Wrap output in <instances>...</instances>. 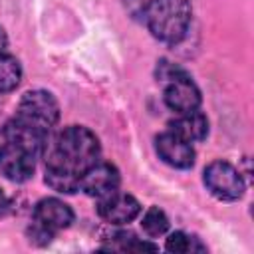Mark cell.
Segmentation results:
<instances>
[{"label": "cell", "mask_w": 254, "mask_h": 254, "mask_svg": "<svg viewBox=\"0 0 254 254\" xmlns=\"http://www.w3.org/2000/svg\"><path fill=\"white\" fill-rule=\"evenodd\" d=\"M48 137H50V131L30 123V121H26V119H22L18 115L12 121H8L6 127H4V139L14 143L16 147L28 151L36 159L46 153Z\"/></svg>", "instance_id": "cell-5"}, {"label": "cell", "mask_w": 254, "mask_h": 254, "mask_svg": "<svg viewBox=\"0 0 254 254\" xmlns=\"http://www.w3.org/2000/svg\"><path fill=\"white\" fill-rule=\"evenodd\" d=\"M141 226H143V230H145L149 236H161V234H165L167 228H169V218H167V214H165L159 206H151V208L143 214Z\"/></svg>", "instance_id": "cell-15"}, {"label": "cell", "mask_w": 254, "mask_h": 254, "mask_svg": "<svg viewBox=\"0 0 254 254\" xmlns=\"http://www.w3.org/2000/svg\"><path fill=\"white\" fill-rule=\"evenodd\" d=\"M163 97H165L167 107L171 111H175L177 115L196 111L200 105V91L189 73H183V75L167 81Z\"/></svg>", "instance_id": "cell-7"}, {"label": "cell", "mask_w": 254, "mask_h": 254, "mask_svg": "<svg viewBox=\"0 0 254 254\" xmlns=\"http://www.w3.org/2000/svg\"><path fill=\"white\" fill-rule=\"evenodd\" d=\"M119 171L105 161H97L93 167H89L81 181H79V190H83L89 196H103L115 189H119Z\"/></svg>", "instance_id": "cell-10"}, {"label": "cell", "mask_w": 254, "mask_h": 254, "mask_svg": "<svg viewBox=\"0 0 254 254\" xmlns=\"http://www.w3.org/2000/svg\"><path fill=\"white\" fill-rule=\"evenodd\" d=\"M6 48H8V36H6V32H4V28L0 26V54H4Z\"/></svg>", "instance_id": "cell-17"}, {"label": "cell", "mask_w": 254, "mask_h": 254, "mask_svg": "<svg viewBox=\"0 0 254 254\" xmlns=\"http://www.w3.org/2000/svg\"><path fill=\"white\" fill-rule=\"evenodd\" d=\"M22 79V65L10 54H0V91H12Z\"/></svg>", "instance_id": "cell-13"}, {"label": "cell", "mask_w": 254, "mask_h": 254, "mask_svg": "<svg viewBox=\"0 0 254 254\" xmlns=\"http://www.w3.org/2000/svg\"><path fill=\"white\" fill-rule=\"evenodd\" d=\"M99 141L87 127L71 125L60 131L48 145L46 183L65 194L79 190L83 173L99 161Z\"/></svg>", "instance_id": "cell-1"}, {"label": "cell", "mask_w": 254, "mask_h": 254, "mask_svg": "<svg viewBox=\"0 0 254 254\" xmlns=\"http://www.w3.org/2000/svg\"><path fill=\"white\" fill-rule=\"evenodd\" d=\"M16 115L46 129V131H52V127L60 119V105L50 91L32 89V91L24 93V97L20 99Z\"/></svg>", "instance_id": "cell-3"}, {"label": "cell", "mask_w": 254, "mask_h": 254, "mask_svg": "<svg viewBox=\"0 0 254 254\" xmlns=\"http://www.w3.org/2000/svg\"><path fill=\"white\" fill-rule=\"evenodd\" d=\"M189 0H151L145 8V24L149 32L165 44H179L190 26Z\"/></svg>", "instance_id": "cell-2"}, {"label": "cell", "mask_w": 254, "mask_h": 254, "mask_svg": "<svg viewBox=\"0 0 254 254\" xmlns=\"http://www.w3.org/2000/svg\"><path fill=\"white\" fill-rule=\"evenodd\" d=\"M8 212H10V200H8V196L0 190V218L6 216Z\"/></svg>", "instance_id": "cell-16"}, {"label": "cell", "mask_w": 254, "mask_h": 254, "mask_svg": "<svg viewBox=\"0 0 254 254\" xmlns=\"http://www.w3.org/2000/svg\"><path fill=\"white\" fill-rule=\"evenodd\" d=\"M155 149H157V155L171 167L175 169H189L192 167L194 163V149H192V143L177 137L175 133L171 131H165L161 133L157 139H155Z\"/></svg>", "instance_id": "cell-9"}, {"label": "cell", "mask_w": 254, "mask_h": 254, "mask_svg": "<svg viewBox=\"0 0 254 254\" xmlns=\"http://www.w3.org/2000/svg\"><path fill=\"white\" fill-rule=\"evenodd\" d=\"M97 212L109 224H127L139 216L141 204L135 196L115 189L97 198Z\"/></svg>", "instance_id": "cell-6"}, {"label": "cell", "mask_w": 254, "mask_h": 254, "mask_svg": "<svg viewBox=\"0 0 254 254\" xmlns=\"http://www.w3.org/2000/svg\"><path fill=\"white\" fill-rule=\"evenodd\" d=\"M204 185L220 200H236L244 192L240 173L226 161H212L204 169Z\"/></svg>", "instance_id": "cell-4"}, {"label": "cell", "mask_w": 254, "mask_h": 254, "mask_svg": "<svg viewBox=\"0 0 254 254\" xmlns=\"http://www.w3.org/2000/svg\"><path fill=\"white\" fill-rule=\"evenodd\" d=\"M165 248L169 252H177V254H189V252H204V244L192 236V234H187V232H173L167 242H165Z\"/></svg>", "instance_id": "cell-14"}, {"label": "cell", "mask_w": 254, "mask_h": 254, "mask_svg": "<svg viewBox=\"0 0 254 254\" xmlns=\"http://www.w3.org/2000/svg\"><path fill=\"white\" fill-rule=\"evenodd\" d=\"M73 222V210L60 198H42L34 208V224L56 234Z\"/></svg>", "instance_id": "cell-11"}, {"label": "cell", "mask_w": 254, "mask_h": 254, "mask_svg": "<svg viewBox=\"0 0 254 254\" xmlns=\"http://www.w3.org/2000/svg\"><path fill=\"white\" fill-rule=\"evenodd\" d=\"M169 131L175 133L177 137L189 141V143H196L202 141L208 133V121L206 117L196 109V111H189V113H179L175 121H171Z\"/></svg>", "instance_id": "cell-12"}, {"label": "cell", "mask_w": 254, "mask_h": 254, "mask_svg": "<svg viewBox=\"0 0 254 254\" xmlns=\"http://www.w3.org/2000/svg\"><path fill=\"white\" fill-rule=\"evenodd\" d=\"M36 167V157L30 155L28 151L16 147L10 141L0 143V173L14 181V183H24L34 175Z\"/></svg>", "instance_id": "cell-8"}]
</instances>
